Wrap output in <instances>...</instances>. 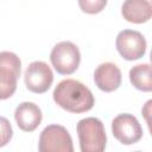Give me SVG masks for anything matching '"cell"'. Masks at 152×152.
I'll return each instance as SVG.
<instances>
[{"instance_id": "9c48e42d", "label": "cell", "mask_w": 152, "mask_h": 152, "mask_svg": "<svg viewBox=\"0 0 152 152\" xmlns=\"http://www.w3.org/2000/svg\"><path fill=\"white\" fill-rule=\"evenodd\" d=\"M122 75L119 66L112 62H104L97 65L94 71V82L96 87L106 93L116 90L121 86Z\"/></svg>"}, {"instance_id": "6da1fadb", "label": "cell", "mask_w": 152, "mask_h": 152, "mask_svg": "<svg viewBox=\"0 0 152 152\" xmlns=\"http://www.w3.org/2000/svg\"><path fill=\"white\" fill-rule=\"evenodd\" d=\"M57 106L66 112L81 114L94 107L95 99L89 88L77 80L66 78L61 81L52 93Z\"/></svg>"}, {"instance_id": "4fadbf2b", "label": "cell", "mask_w": 152, "mask_h": 152, "mask_svg": "<svg viewBox=\"0 0 152 152\" xmlns=\"http://www.w3.org/2000/svg\"><path fill=\"white\" fill-rule=\"evenodd\" d=\"M107 0H78L80 8L88 14H96L104 10Z\"/></svg>"}, {"instance_id": "8992f818", "label": "cell", "mask_w": 152, "mask_h": 152, "mask_svg": "<svg viewBox=\"0 0 152 152\" xmlns=\"http://www.w3.org/2000/svg\"><path fill=\"white\" fill-rule=\"evenodd\" d=\"M116 50L126 61H135L141 58L146 52V39L135 30H122L116 36Z\"/></svg>"}, {"instance_id": "5b68a950", "label": "cell", "mask_w": 152, "mask_h": 152, "mask_svg": "<svg viewBox=\"0 0 152 152\" xmlns=\"http://www.w3.org/2000/svg\"><path fill=\"white\" fill-rule=\"evenodd\" d=\"M39 152H72V139L65 127L61 125L46 126L38 141Z\"/></svg>"}, {"instance_id": "8fae6325", "label": "cell", "mask_w": 152, "mask_h": 152, "mask_svg": "<svg viewBox=\"0 0 152 152\" xmlns=\"http://www.w3.org/2000/svg\"><path fill=\"white\" fill-rule=\"evenodd\" d=\"M121 14L128 23H146L152 17V0H125Z\"/></svg>"}, {"instance_id": "7a4b0ae2", "label": "cell", "mask_w": 152, "mask_h": 152, "mask_svg": "<svg viewBox=\"0 0 152 152\" xmlns=\"http://www.w3.org/2000/svg\"><path fill=\"white\" fill-rule=\"evenodd\" d=\"M80 148L82 152H102L106 148L107 135L102 121L89 116L82 119L76 126Z\"/></svg>"}, {"instance_id": "ba28073f", "label": "cell", "mask_w": 152, "mask_h": 152, "mask_svg": "<svg viewBox=\"0 0 152 152\" xmlns=\"http://www.w3.org/2000/svg\"><path fill=\"white\" fill-rule=\"evenodd\" d=\"M26 88L36 94H43L49 90L53 82L51 68L43 61H34L28 64L24 74Z\"/></svg>"}, {"instance_id": "30bf717a", "label": "cell", "mask_w": 152, "mask_h": 152, "mask_svg": "<svg viewBox=\"0 0 152 152\" xmlns=\"http://www.w3.org/2000/svg\"><path fill=\"white\" fill-rule=\"evenodd\" d=\"M14 119L18 127L24 132H33L42 122L43 114L40 108L33 102H21L14 112Z\"/></svg>"}, {"instance_id": "52a82bcc", "label": "cell", "mask_w": 152, "mask_h": 152, "mask_svg": "<svg viewBox=\"0 0 152 152\" xmlns=\"http://www.w3.org/2000/svg\"><path fill=\"white\" fill-rule=\"evenodd\" d=\"M112 133L124 145H133L142 138V128L138 119L128 113L119 114L113 119Z\"/></svg>"}, {"instance_id": "5bb4252c", "label": "cell", "mask_w": 152, "mask_h": 152, "mask_svg": "<svg viewBox=\"0 0 152 152\" xmlns=\"http://www.w3.org/2000/svg\"><path fill=\"white\" fill-rule=\"evenodd\" d=\"M12 137H13V129L11 122L6 118L0 116V147L7 145L12 139Z\"/></svg>"}, {"instance_id": "3957f363", "label": "cell", "mask_w": 152, "mask_h": 152, "mask_svg": "<svg viewBox=\"0 0 152 152\" xmlns=\"http://www.w3.org/2000/svg\"><path fill=\"white\" fill-rule=\"evenodd\" d=\"M21 61L14 52H0V100L10 99L17 90Z\"/></svg>"}, {"instance_id": "7c38bea8", "label": "cell", "mask_w": 152, "mask_h": 152, "mask_svg": "<svg viewBox=\"0 0 152 152\" xmlns=\"http://www.w3.org/2000/svg\"><path fill=\"white\" fill-rule=\"evenodd\" d=\"M129 81L134 88L141 91H151L152 90V72L151 65L148 63L134 65L129 70Z\"/></svg>"}, {"instance_id": "277c9868", "label": "cell", "mask_w": 152, "mask_h": 152, "mask_svg": "<svg viewBox=\"0 0 152 152\" xmlns=\"http://www.w3.org/2000/svg\"><path fill=\"white\" fill-rule=\"evenodd\" d=\"M50 61L55 70L61 75L74 74L81 62V53L78 48L71 42L57 43L50 53Z\"/></svg>"}]
</instances>
